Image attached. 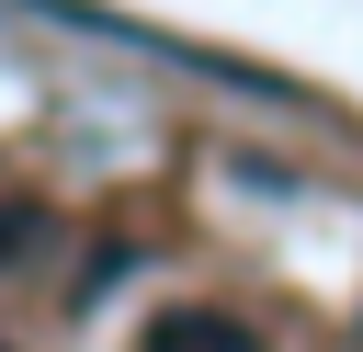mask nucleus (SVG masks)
<instances>
[{
    "label": "nucleus",
    "mask_w": 363,
    "mask_h": 352,
    "mask_svg": "<svg viewBox=\"0 0 363 352\" xmlns=\"http://www.w3.org/2000/svg\"><path fill=\"white\" fill-rule=\"evenodd\" d=\"M34 250H45V204L0 193V273H11V261H34Z\"/></svg>",
    "instance_id": "nucleus-2"
},
{
    "label": "nucleus",
    "mask_w": 363,
    "mask_h": 352,
    "mask_svg": "<svg viewBox=\"0 0 363 352\" xmlns=\"http://www.w3.org/2000/svg\"><path fill=\"white\" fill-rule=\"evenodd\" d=\"M136 352H261V329L227 318V307H170V318H147Z\"/></svg>",
    "instance_id": "nucleus-1"
}]
</instances>
